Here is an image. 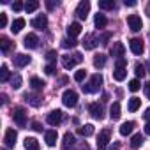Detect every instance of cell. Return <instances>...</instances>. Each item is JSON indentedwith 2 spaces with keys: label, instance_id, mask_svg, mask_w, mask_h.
<instances>
[{
  "label": "cell",
  "instance_id": "obj_7",
  "mask_svg": "<svg viewBox=\"0 0 150 150\" xmlns=\"http://www.w3.org/2000/svg\"><path fill=\"white\" fill-rule=\"evenodd\" d=\"M16 139H18V132H16L13 127L6 129V134H4V141H6V146H7V148H13V146L16 145Z\"/></svg>",
  "mask_w": 150,
  "mask_h": 150
},
{
  "label": "cell",
  "instance_id": "obj_36",
  "mask_svg": "<svg viewBox=\"0 0 150 150\" xmlns=\"http://www.w3.org/2000/svg\"><path fill=\"white\" fill-rule=\"evenodd\" d=\"M11 87H13L14 90H18V88L21 87V76H20V74H14V76L11 78Z\"/></svg>",
  "mask_w": 150,
  "mask_h": 150
},
{
  "label": "cell",
  "instance_id": "obj_6",
  "mask_svg": "<svg viewBox=\"0 0 150 150\" xmlns=\"http://www.w3.org/2000/svg\"><path fill=\"white\" fill-rule=\"evenodd\" d=\"M88 13H90V2L88 0H81V2L78 4V7H76V16L80 20H87Z\"/></svg>",
  "mask_w": 150,
  "mask_h": 150
},
{
  "label": "cell",
  "instance_id": "obj_18",
  "mask_svg": "<svg viewBox=\"0 0 150 150\" xmlns=\"http://www.w3.org/2000/svg\"><path fill=\"white\" fill-rule=\"evenodd\" d=\"M44 139H46V145H48V146H55V145H57V139H58L57 131H46Z\"/></svg>",
  "mask_w": 150,
  "mask_h": 150
},
{
  "label": "cell",
  "instance_id": "obj_41",
  "mask_svg": "<svg viewBox=\"0 0 150 150\" xmlns=\"http://www.w3.org/2000/svg\"><path fill=\"white\" fill-rule=\"evenodd\" d=\"M57 57H58V55H57V51H55V50H50V51L46 53V60H48L50 64H53V62L57 60Z\"/></svg>",
  "mask_w": 150,
  "mask_h": 150
},
{
  "label": "cell",
  "instance_id": "obj_35",
  "mask_svg": "<svg viewBox=\"0 0 150 150\" xmlns=\"http://www.w3.org/2000/svg\"><path fill=\"white\" fill-rule=\"evenodd\" d=\"M0 50H2L4 53H7V51L11 50V41H9L7 37H2V39H0Z\"/></svg>",
  "mask_w": 150,
  "mask_h": 150
},
{
  "label": "cell",
  "instance_id": "obj_12",
  "mask_svg": "<svg viewBox=\"0 0 150 150\" xmlns=\"http://www.w3.org/2000/svg\"><path fill=\"white\" fill-rule=\"evenodd\" d=\"M81 44H83V48H85V50H94V48L99 44V39H97L94 34H87V35H85V39L81 41Z\"/></svg>",
  "mask_w": 150,
  "mask_h": 150
},
{
  "label": "cell",
  "instance_id": "obj_5",
  "mask_svg": "<svg viewBox=\"0 0 150 150\" xmlns=\"http://www.w3.org/2000/svg\"><path fill=\"white\" fill-rule=\"evenodd\" d=\"M110 136H111V131L110 129H103L97 136V150H106V145L110 141Z\"/></svg>",
  "mask_w": 150,
  "mask_h": 150
},
{
  "label": "cell",
  "instance_id": "obj_24",
  "mask_svg": "<svg viewBox=\"0 0 150 150\" xmlns=\"http://www.w3.org/2000/svg\"><path fill=\"white\" fill-rule=\"evenodd\" d=\"M134 125H136L134 122H124V124L120 125V129H118V131H120V134H122V136H127V134H131V132H132Z\"/></svg>",
  "mask_w": 150,
  "mask_h": 150
},
{
  "label": "cell",
  "instance_id": "obj_54",
  "mask_svg": "<svg viewBox=\"0 0 150 150\" xmlns=\"http://www.w3.org/2000/svg\"><path fill=\"white\" fill-rule=\"evenodd\" d=\"M146 72H150V60H148V64H146Z\"/></svg>",
  "mask_w": 150,
  "mask_h": 150
},
{
  "label": "cell",
  "instance_id": "obj_1",
  "mask_svg": "<svg viewBox=\"0 0 150 150\" xmlns=\"http://www.w3.org/2000/svg\"><path fill=\"white\" fill-rule=\"evenodd\" d=\"M101 85H103V76H101V74H94L88 83L81 85V90L85 94H96V92H99Z\"/></svg>",
  "mask_w": 150,
  "mask_h": 150
},
{
  "label": "cell",
  "instance_id": "obj_44",
  "mask_svg": "<svg viewBox=\"0 0 150 150\" xmlns=\"http://www.w3.org/2000/svg\"><path fill=\"white\" fill-rule=\"evenodd\" d=\"M57 6H58V2H55V0H48V2H46V7H48L50 11H51V9H55Z\"/></svg>",
  "mask_w": 150,
  "mask_h": 150
},
{
  "label": "cell",
  "instance_id": "obj_11",
  "mask_svg": "<svg viewBox=\"0 0 150 150\" xmlns=\"http://www.w3.org/2000/svg\"><path fill=\"white\" fill-rule=\"evenodd\" d=\"M23 44H25V48H28V50H35V48L39 46V37H37L35 34H27L25 39H23Z\"/></svg>",
  "mask_w": 150,
  "mask_h": 150
},
{
  "label": "cell",
  "instance_id": "obj_10",
  "mask_svg": "<svg viewBox=\"0 0 150 150\" xmlns=\"http://www.w3.org/2000/svg\"><path fill=\"white\" fill-rule=\"evenodd\" d=\"M88 111H90V115H92L94 118H97V120H103V118H104V110H103V106H101L99 103H92V104L88 106Z\"/></svg>",
  "mask_w": 150,
  "mask_h": 150
},
{
  "label": "cell",
  "instance_id": "obj_53",
  "mask_svg": "<svg viewBox=\"0 0 150 150\" xmlns=\"http://www.w3.org/2000/svg\"><path fill=\"white\" fill-rule=\"evenodd\" d=\"M145 134H150V122H146L145 125Z\"/></svg>",
  "mask_w": 150,
  "mask_h": 150
},
{
  "label": "cell",
  "instance_id": "obj_33",
  "mask_svg": "<svg viewBox=\"0 0 150 150\" xmlns=\"http://www.w3.org/2000/svg\"><path fill=\"white\" fill-rule=\"evenodd\" d=\"M143 141H145V136H143V134H134L132 139H131V146H132V148H138V146L143 145Z\"/></svg>",
  "mask_w": 150,
  "mask_h": 150
},
{
  "label": "cell",
  "instance_id": "obj_27",
  "mask_svg": "<svg viewBox=\"0 0 150 150\" xmlns=\"http://www.w3.org/2000/svg\"><path fill=\"white\" fill-rule=\"evenodd\" d=\"M23 99H25L28 104H32V106H39V104H41V97L35 96V94H25Z\"/></svg>",
  "mask_w": 150,
  "mask_h": 150
},
{
  "label": "cell",
  "instance_id": "obj_15",
  "mask_svg": "<svg viewBox=\"0 0 150 150\" xmlns=\"http://www.w3.org/2000/svg\"><path fill=\"white\" fill-rule=\"evenodd\" d=\"M32 27L37 28V30H44V28L48 27V18H46V14H39L37 18H34V20H32Z\"/></svg>",
  "mask_w": 150,
  "mask_h": 150
},
{
  "label": "cell",
  "instance_id": "obj_38",
  "mask_svg": "<svg viewBox=\"0 0 150 150\" xmlns=\"http://www.w3.org/2000/svg\"><path fill=\"white\" fill-rule=\"evenodd\" d=\"M134 72H136V76H138V78H143V76H145V72H146V67L141 65V64H136V65H134Z\"/></svg>",
  "mask_w": 150,
  "mask_h": 150
},
{
  "label": "cell",
  "instance_id": "obj_40",
  "mask_svg": "<svg viewBox=\"0 0 150 150\" xmlns=\"http://www.w3.org/2000/svg\"><path fill=\"white\" fill-rule=\"evenodd\" d=\"M76 44H78V41H76V39H72V37H67V39L62 41V46H64V48H74Z\"/></svg>",
  "mask_w": 150,
  "mask_h": 150
},
{
  "label": "cell",
  "instance_id": "obj_43",
  "mask_svg": "<svg viewBox=\"0 0 150 150\" xmlns=\"http://www.w3.org/2000/svg\"><path fill=\"white\" fill-rule=\"evenodd\" d=\"M7 25V14L6 13H0V28H4Z\"/></svg>",
  "mask_w": 150,
  "mask_h": 150
},
{
  "label": "cell",
  "instance_id": "obj_52",
  "mask_svg": "<svg viewBox=\"0 0 150 150\" xmlns=\"http://www.w3.org/2000/svg\"><path fill=\"white\" fill-rule=\"evenodd\" d=\"M110 39V34H104L103 37H101V41H103V44H106V41Z\"/></svg>",
  "mask_w": 150,
  "mask_h": 150
},
{
  "label": "cell",
  "instance_id": "obj_20",
  "mask_svg": "<svg viewBox=\"0 0 150 150\" xmlns=\"http://www.w3.org/2000/svg\"><path fill=\"white\" fill-rule=\"evenodd\" d=\"M113 78H115L117 81H124V80L127 78V69H125V67H115Z\"/></svg>",
  "mask_w": 150,
  "mask_h": 150
},
{
  "label": "cell",
  "instance_id": "obj_37",
  "mask_svg": "<svg viewBox=\"0 0 150 150\" xmlns=\"http://www.w3.org/2000/svg\"><path fill=\"white\" fill-rule=\"evenodd\" d=\"M85 76H87V71H85V69H80V71H76V72H74V81L81 83V81L85 80Z\"/></svg>",
  "mask_w": 150,
  "mask_h": 150
},
{
  "label": "cell",
  "instance_id": "obj_28",
  "mask_svg": "<svg viewBox=\"0 0 150 150\" xmlns=\"http://www.w3.org/2000/svg\"><path fill=\"white\" fill-rule=\"evenodd\" d=\"M78 132H80L81 136L88 138V136H92V134H94V125H92V124H85V125H81V127L78 129Z\"/></svg>",
  "mask_w": 150,
  "mask_h": 150
},
{
  "label": "cell",
  "instance_id": "obj_14",
  "mask_svg": "<svg viewBox=\"0 0 150 150\" xmlns=\"http://www.w3.org/2000/svg\"><path fill=\"white\" fill-rule=\"evenodd\" d=\"M60 60H62V65H64L65 69H72L76 64H80L78 58H76V55H62Z\"/></svg>",
  "mask_w": 150,
  "mask_h": 150
},
{
  "label": "cell",
  "instance_id": "obj_8",
  "mask_svg": "<svg viewBox=\"0 0 150 150\" xmlns=\"http://www.w3.org/2000/svg\"><path fill=\"white\" fill-rule=\"evenodd\" d=\"M129 48H131V51H132L134 55H141V53L145 51V44H143V41H141L139 37L131 39V41H129Z\"/></svg>",
  "mask_w": 150,
  "mask_h": 150
},
{
  "label": "cell",
  "instance_id": "obj_39",
  "mask_svg": "<svg viewBox=\"0 0 150 150\" xmlns=\"http://www.w3.org/2000/svg\"><path fill=\"white\" fill-rule=\"evenodd\" d=\"M139 88H141V83H139V80H138V78L129 81V90H131V92H138Z\"/></svg>",
  "mask_w": 150,
  "mask_h": 150
},
{
  "label": "cell",
  "instance_id": "obj_51",
  "mask_svg": "<svg viewBox=\"0 0 150 150\" xmlns=\"http://www.w3.org/2000/svg\"><path fill=\"white\" fill-rule=\"evenodd\" d=\"M143 117H145V120H146V122H150V108H148V110H145V115H143Z\"/></svg>",
  "mask_w": 150,
  "mask_h": 150
},
{
  "label": "cell",
  "instance_id": "obj_4",
  "mask_svg": "<svg viewBox=\"0 0 150 150\" xmlns=\"http://www.w3.org/2000/svg\"><path fill=\"white\" fill-rule=\"evenodd\" d=\"M127 25H129V28L132 32H139L143 28V21H141V18L138 14H129L127 16Z\"/></svg>",
  "mask_w": 150,
  "mask_h": 150
},
{
  "label": "cell",
  "instance_id": "obj_42",
  "mask_svg": "<svg viewBox=\"0 0 150 150\" xmlns=\"http://www.w3.org/2000/svg\"><path fill=\"white\" fill-rule=\"evenodd\" d=\"M55 71H57V65H55V64H48V65L44 67V72H46V74H55Z\"/></svg>",
  "mask_w": 150,
  "mask_h": 150
},
{
  "label": "cell",
  "instance_id": "obj_21",
  "mask_svg": "<svg viewBox=\"0 0 150 150\" xmlns=\"http://www.w3.org/2000/svg\"><path fill=\"white\" fill-rule=\"evenodd\" d=\"M139 106H141V99H138V97H131V99H129V103H127V110H129L131 113L138 111V110H139Z\"/></svg>",
  "mask_w": 150,
  "mask_h": 150
},
{
  "label": "cell",
  "instance_id": "obj_31",
  "mask_svg": "<svg viewBox=\"0 0 150 150\" xmlns=\"http://www.w3.org/2000/svg\"><path fill=\"white\" fill-rule=\"evenodd\" d=\"M11 74H9V69H7V65H2L0 67V81L2 83H6V81H11Z\"/></svg>",
  "mask_w": 150,
  "mask_h": 150
},
{
  "label": "cell",
  "instance_id": "obj_13",
  "mask_svg": "<svg viewBox=\"0 0 150 150\" xmlns=\"http://www.w3.org/2000/svg\"><path fill=\"white\" fill-rule=\"evenodd\" d=\"M110 53H111V57H115L117 60H118V58H124V55H125V46H124L122 42H113Z\"/></svg>",
  "mask_w": 150,
  "mask_h": 150
},
{
  "label": "cell",
  "instance_id": "obj_34",
  "mask_svg": "<svg viewBox=\"0 0 150 150\" xmlns=\"http://www.w3.org/2000/svg\"><path fill=\"white\" fill-rule=\"evenodd\" d=\"M37 7H39V2H37V0H30V2H27V4H25V11H27L28 14H30V13H34Z\"/></svg>",
  "mask_w": 150,
  "mask_h": 150
},
{
  "label": "cell",
  "instance_id": "obj_22",
  "mask_svg": "<svg viewBox=\"0 0 150 150\" xmlns=\"http://www.w3.org/2000/svg\"><path fill=\"white\" fill-rule=\"evenodd\" d=\"M120 103H113L111 108H110V118L111 120H118L120 118Z\"/></svg>",
  "mask_w": 150,
  "mask_h": 150
},
{
  "label": "cell",
  "instance_id": "obj_32",
  "mask_svg": "<svg viewBox=\"0 0 150 150\" xmlns=\"http://www.w3.org/2000/svg\"><path fill=\"white\" fill-rule=\"evenodd\" d=\"M99 9L111 11V9H115V2H113V0H99Z\"/></svg>",
  "mask_w": 150,
  "mask_h": 150
},
{
  "label": "cell",
  "instance_id": "obj_17",
  "mask_svg": "<svg viewBox=\"0 0 150 150\" xmlns=\"http://www.w3.org/2000/svg\"><path fill=\"white\" fill-rule=\"evenodd\" d=\"M13 62H14L16 67H25V65L30 64V57L28 55H23V53H18V55L13 57Z\"/></svg>",
  "mask_w": 150,
  "mask_h": 150
},
{
  "label": "cell",
  "instance_id": "obj_26",
  "mask_svg": "<svg viewBox=\"0 0 150 150\" xmlns=\"http://www.w3.org/2000/svg\"><path fill=\"white\" fill-rule=\"evenodd\" d=\"M44 85H46V83H44L42 80H39L37 76H34V78H30V87H32V88H34L35 92H39V90H42V88H44Z\"/></svg>",
  "mask_w": 150,
  "mask_h": 150
},
{
  "label": "cell",
  "instance_id": "obj_55",
  "mask_svg": "<svg viewBox=\"0 0 150 150\" xmlns=\"http://www.w3.org/2000/svg\"><path fill=\"white\" fill-rule=\"evenodd\" d=\"M146 14L150 16V4H148V7H146Z\"/></svg>",
  "mask_w": 150,
  "mask_h": 150
},
{
  "label": "cell",
  "instance_id": "obj_16",
  "mask_svg": "<svg viewBox=\"0 0 150 150\" xmlns=\"http://www.w3.org/2000/svg\"><path fill=\"white\" fill-rule=\"evenodd\" d=\"M76 143V138H74L72 132H65L64 134V141H62V150H71Z\"/></svg>",
  "mask_w": 150,
  "mask_h": 150
},
{
  "label": "cell",
  "instance_id": "obj_9",
  "mask_svg": "<svg viewBox=\"0 0 150 150\" xmlns=\"http://www.w3.org/2000/svg\"><path fill=\"white\" fill-rule=\"evenodd\" d=\"M62 118H64V113H62L60 110H53L51 113H48L46 122H48L50 125H58V124L62 122Z\"/></svg>",
  "mask_w": 150,
  "mask_h": 150
},
{
  "label": "cell",
  "instance_id": "obj_19",
  "mask_svg": "<svg viewBox=\"0 0 150 150\" xmlns=\"http://www.w3.org/2000/svg\"><path fill=\"white\" fill-rule=\"evenodd\" d=\"M80 32H81V25H80L78 21H74V23H71V25L67 27V35H69V37H72V39L76 37Z\"/></svg>",
  "mask_w": 150,
  "mask_h": 150
},
{
  "label": "cell",
  "instance_id": "obj_47",
  "mask_svg": "<svg viewBox=\"0 0 150 150\" xmlns=\"http://www.w3.org/2000/svg\"><path fill=\"white\" fill-rule=\"evenodd\" d=\"M32 129L37 131V132H41V131H42V125H41L39 122H32Z\"/></svg>",
  "mask_w": 150,
  "mask_h": 150
},
{
  "label": "cell",
  "instance_id": "obj_25",
  "mask_svg": "<svg viewBox=\"0 0 150 150\" xmlns=\"http://www.w3.org/2000/svg\"><path fill=\"white\" fill-rule=\"evenodd\" d=\"M106 60H108V57H106L104 53H99V55L94 57V65H96L97 69H101V67L106 65Z\"/></svg>",
  "mask_w": 150,
  "mask_h": 150
},
{
  "label": "cell",
  "instance_id": "obj_46",
  "mask_svg": "<svg viewBox=\"0 0 150 150\" xmlns=\"http://www.w3.org/2000/svg\"><path fill=\"white\" fill-rule=\"evenodd\" d=\"M125 65H127V60H125V58H118L115 67H125Z\"/></svg>",
  "mask_w": 150,
  "mask_h": 150
},
{
  "label": "cell",
  "instance_id": "obj_50",
  "mask_svg": "<svg viewBox=\"0 0 150 150\" xmlns=\"http://www.w3.org/2000/svg\"><path fill=\"white\" fill-rule=\"evenodd\" d=\"M124 6H127V7H134V6H136V2H134V0H125Z\"/></svg>",
  "mask_w": 150,
  "mask_h": 150
},
{
  "label": "cell",
  "instance_id": "obj_2",
  "mask_svg": "<svg viewBox=\"0 0 150 150\" xmlns=\"http://www.w3.org/2000/svg\"><path fill=\"white\" fill-rule=\"evenodd\" d=\"M62 103L67 108H74V106L78 104V94L74 92V90H65L62 94Z\"/></svg>",
  "mask_w": 150,
  "mask_h": 150
},
{
  "label": "cell",
  "instance_id": "obj_23",
  "mask_svg": "<svg viewBox=\"0 0 150 150\" xmlns=\"http://www.w3.org/2000/svg\"><path fill=\"white\" fill-rule=\"evenodd\" d=\"M23 27H25V20H23V18H16V20L13 21V25H11V32H13V34H18V32H21Z\"/></svg>",
  "mask_w": 150,
  "mask_h": 150
},
{
  "label": "cell",
  "instance_id": "obj_3",
  "mask_svg": "<svg viewBox=\"0 0 150 150\" xmlns=\"http://www.w3.org/2000/svg\"><path fill=\"white\" fill-rule=\"evenodd\" d=\"M13 118H14V122H16V125L18 127H25L27 125V111L23 110V108H14L13 110Z\"/></svg>",
  "mask_w": 150,
  "mask_h": 150
},
{
  "label": "cell",
  "instance_id": "obj_45",
  "mask_svg": "<svg viewBox=\"0 0 150 150\" xmlns=\"http://www.w3.org/2000/svg\"><path fill=\"white\" fill-rule=\"evenodd\" d=\"M23 7H25V6H23V4H21V2H14V4H13V9H14V11H16V13H18V11H21V9H23Z\"/></svg>",
  "mask_w": 150,
  "mask_h": 150
},
{
  "label": "cell",
  "instance_id": "obj_49",
  "mask_svg": "<svg viewBox=\"0 0 150 150\" xmlns=\"http://www.w3.org/2000/svg\"><path fill=\"white\" fill-rule=\"evenodd\" d=\"M108 150H120V145L115 141V143H111V145H110V148H108Z\"/></svg>",
  "mask_w": 150,
  "mask_h": 150
},
{
  "label": "cell",
  "instance_id": "obj_48",
  "mask_svg": "<svg viewBox=\"0 0 150 150\" xmlns=\"http://www.w3.org/2000/svg\"><path fill=\"white\" fill-rule=\"evenodd\" d=\"M143 90H145V96L150 99V81H146L145 83V87H143Z\"/></svg>",
  "mask_w": 150,
  "mask_h": 150
},
{
  "label": "cell",
  "instance_id": "obj_29",
  "mask_svg": "<svg viewBox=\"0 0 150 150\" xmlns=\"http://www.w3.org/2000/svg\"><path fill=\"white\" fill-rule=\"evenodd\" d=\"M25 148L27 150H39V141L35 138H25Z\"/></svg>",
  "mask_w": 150,
  "mask_h": 150
},
{
  "label": "cell",
  "instance_id": "obj_30",
  "mask_svg": "<svg viewBox=\"0 0 150 150\" xmlns=\"http://www.w3.org/2000/svg\"><path fill=\"white\" fill-rule=\"evenodd\" d=\"M94 23H96V27H97V28H104V27L108 25V20H106V16H104V14L97 13V14H96V20H94Z\"/></svg>",
  "mask_w": 150,
  "mask_h": 150
}]
</instances>
